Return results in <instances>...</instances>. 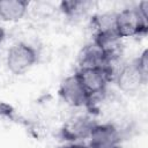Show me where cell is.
Wrapping results in <instances>:
<instances>
[{
  "instance_id": "obj_1",
  "label": "cell",
  "mask_w": 148,
  "mask_h": 148,
  "mask_svg": "<svg viewBox=\"0 0 148 148\" xmlns=\"http://www.w3.org/2000/svg\"><path fill=\"white\" fill-rule=\"evenodd\" d=\"M74 74L90 96L92 101V108L95 99L105 92L108 84L113 81L114 77V71L111 65L98 67H80Z\"/></svg>"
},
{
  "instance_id": "obj_8",
  "label": "cell",
  "mask_w": 148,
  "mask_h": 148,
  "mask_svg": "<svg viewBox=\"0 0 148 148\" xmlns=\"http://www.w3.org/2000/svg\"><path fill=\"white\" fill-rule=\"evenodd\" d=\"M77 61L80 67H98L111 65L102 49L94 40L81 49L77 57Z\"/></svg>"
},
{
  "instance_id": "obj_14",
  "label": "cell",
  "mask_w": 148,
  "mask_h": 148,
  "mask_svg": "<svg viewBox=\"0 0 148 148\" xmlns=\"http://www.w3.org/2000/svg\"><path fill=\"white\" fill-rule=\"evenodd\" d=\"M60 148H89V146L84 145V143H81V142H69L68 145L62 146Z\"/></svg>"
},
{
  "instance_id": "obj_7",
  "label": "cell",
  "mask_w": 148,
  "mask_h": 148,
  "mask_svg": "<svg viewBox=\"0 0 148 148\" xmlns=\"http://www.w3.org/2000/svg\"><path fill=\"white\" fill-rule=\"evenodd\" d=\"M89 148H102L120 145L121 136L117 126L111 123L96 124L89 138Z\"/></svg>"
},
{
  "instance_id": "obj_4",
  "label": "cell",
  "mask_w": 148,
  "mask_h": 148,
  "mask_svg": "<svg viewBox=\"0 0 148 148\" xmlns=\"http://www.w3.org/2000/svg\"><path fill=\"white\" fill-rule=\"evenodd\" d=\"M59 96L62 101L73 108L92 109V101L75 74L65 77L59 87Z\"/></svg>"
},
{
  "instance_id": "obj_5",
  "label": "cell",
  "mask_w": 148,
  "mask_h": 148,
  "mask_svg": "<svg viewBox=\"0 0 148 148\" xmlns=\"http://www.w3.org/2000/svg\"><path fill=\"white\" fill-rule=\"evenodd\" d=\"M113 80L116 81L119 90L125 94H133L139 91V89L146 84L148 76L141 72L135 60H133L126 65H123L120 69L114 73Z\"/></svg>"
},
{
  "instance_id": "obj_6",
  "label": "cell",
  "mask_w": 148,
  "mask_h": 148,
  "mask_svg": "<svg viewBox=\"0 0 148 148\" xmlns=\"http://www.w3.org/2000/svg\"><path fill=\"white\" fill-rule=\"evenodd\" d=\"M97 123L88 116H74L69 118L60 130V136L68 142H80L89 139Z\"/></svg>"
},
{
  "instance_id": "obj_9",
  "label": "cell",
  "mask_w": 148,
  "mask_h": 148,
  "mask_svg": "<svg viewBox=\"0 0 148 148\" xmlns=\"http://www.w3.org/2000/svg\"><path fill=\"white\" fill-rule=\"evenodd\" d=\"M29 2L25 0H0V21L16 22L21 20L27 10Z\"/></svg>"
},
{
  "instance_id": "obj_16",
  "label": "cell",
  "mask_w": 148,
  "mask_h": 148,
  "mask_svg": "<svg viewBox=\"0 0 148 148\" xmlns=\"http://www.w3.org/2000/svg\"><path fill=\"white\" fill-rule=\"evenodd\" d=\"M102 148H121L120 145H117V146H110V147H102Z\"/></svg>"
},
{
  "instance_id": "obj_12",
  "label": "cell",
  "mask_w": 148,
  "mask_h": 148,
  "mask_svg": "<svg viewBox=\"0 0 148 148\" xmlns=\"http://www.w3.org/2000/svg\"><path fill=\"white\" fill-rule=\"evenodd\" d=\"M134 60H135L138 67L141 69V72H142L145 75L148 76V50H147V49L143 50L142 53H141L136 59H134Z\"/></svg>"
},
{
  "instance_id": "obj_11",
  "label": "cell",
  "mask_w": 148,
  "mask_h": 148,
  "mask_svg": "<svg viewBox=\"0 0 148 148\" xmlns=\"http://www.w3.org/2000/svg\"><path fill=\"white\" fill-rule=\"evenodd\" d=\"M114 21H116V13H103L95 15L91 20V23L92 27L95 28V32H103V31L116 30Z\"/></svg>"
},
{
  "instance_id": "obj_2",
  "label": "cell",
  "mask_w": 148,
  "mask_h": 148,
  "mask_svg": "<svg viewBox=\"0 0 148 148\" xmlns=\"http://www.w3.org/2000/svg\"><path fill=\"white\" fill-rule=\"evenodd\" d=\"M37 60L38 53L34 46L24 42H17L9 47L6 57V65L13 74L21 75L28 72Z\"/></svg>"
},
{
  "instance_id": "obj_3",
  "label": "cell",
  "mask_w": 148,
  "mask_h": 148,
  "mask_svg": "<svg viewBox=\"0 0 148 148\" xmlns=\"http://www.w3.org/2000/svg\"><path fill=\"white\" fill-rule=\"evenodd\" d=\"M114 28L117 35L120 38L141 36L147 32L148 22L142 18L136 7L125 8L116 13Z\"/></svg>"
},
{
  "instance_id": "obj_15",
  "label": "cell",
  "mask_w": 148,
  "mask_h": 148,
  "mask_svg": "<svg viewBox=\"0 0 148 148\" xmlns=\"http://www.w3.org/2000/svg\"><path fill=\"white\" fill-rule=\"evenodd\" d=\"M5 36H6V31H5L3 27L0 24V45L2 44V42H3V39H5Z\"/></svg>"
},
{
  "instance_id": "obj_13",
  "label": "cell",
  "mask_w": 148,
  "mask_h": 148,
  "mask_svg": "<svg viewBox=\"0 0 148 148\" xmlns=\"http://www.w3.org/2000/svg\"><path fill=\"white\" fill-rule=\"evenodd\" d=\"M136 9L139 10L140 15L142 16V18L145 21L148 22V0H143L139 3V6L136 7Z\"/></svg>"
},
{
  "instance_id": "obj_10",
  "label": "cell",
  "mask_w": 148,
  "mask_h": 148,
  "mask_svg": "<svg viewBox=\"0 0 148 148\" xmlns=\"http://www.w3.org/2000/svg\"><path fill=\"white\" fill-rule=\"evenodd\" d=\"M91 7L92 2L86 0H66L60 2L61 12L71 20H80L84 17Z\"/></svg>"
}]
</instances>
